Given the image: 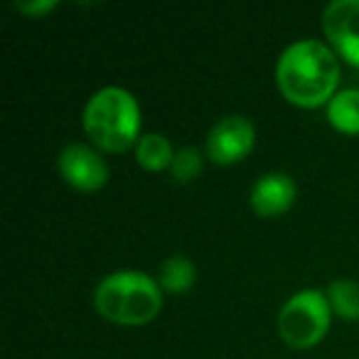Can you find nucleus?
Returning <instances> with one entry per match:
<instances>
[{
  "label": "nucleus",
  "instance_id": "0eeeda50",
  "mask_svg": "<svg viewBox=\"0 0 359 359\" xmlns=\"http://www.w3.org/2000/svg\"><path fill=\"white\" fill-rule=\"evenodd\" d=\"M256 143V128L246 116H224L212 126L207 135V153L215 163H239L251 153Z\"/></svg>",
  "mask_w": 359,
  "mask_h": 359
},
{
  "label": "nucleus",
  "instance_id": "f257e3e1",
  "mask_svg": "<svg viewBox=\"0 0 359 359\" xmlns=\"http://www.w3.org/2000/svg\"><path fill=\"white\" fill-rule=\"evenodd\" d=\"M276 84L295 106L313 109L327 104L339 84L337 55L332 47L313 37L290 42L276 62Z\"/></svg>",
  "mask_w": 359,
  "mask_h": 359
},
{
  "label": "nucleus",
  "instance_id": "1a4fd4ad",
  "mask_svg": "<svg viewBox=\"0 0 359 359\" xmlns=\"http://www.w3.org/2000/svg\"><path fill=\"white\" fill-rule=\"evenodd\" d=\"M327 121L342 133H359V89H342L327 101Z\"/></svg>",
  "mask_w": 359,
  "mask_h": 359
},
{
  "label": "nucleus",
  "instance_id": "7ed1b4c3",
  "mask_svg": "<svg viewBox=\"0 0 359 359\" xmlns=\"http://www.w3.org/2000/svg\"><path fill=\"white\" fill-rule=\"evenodd\" d=\"M81 123L91 140L109 153L128 150L138 143L140 109L135 96L123 86H104L89 96Z\"/></svg>",
  "mask_w": 359,
  "mask_h": 359
},
{
  "label": "nucleus",
  "instance_id": "9b49d317",
  "mask_svg": "<svg viewBox=\"0 0 359 359\" xmlns=\"http://www.w3.org/2000/svg\"><path fill=\"white\" fill-rule=\"evenodd\" d=\"M172 158H175V150L163 133H145V135H140L138 143H135V160H138L145 170L170 168Z\"/></svg>",
  "mask_w": 359,
  "mask_h": 359
},
{
  "label": "nucleus",
  "instance_id": "20e7f679",
  "mask_svg": "<svg viewBox=\"0 0 359 359\" xmlns=\"http://www.w3.org/2000/svg\"><path fill=\"white\" fill-rule=\"evenodd\" d=\"M332 318L327 293L305 288L290 295L278 313V332L290 347L308 349L325 337Z\"/></svg>",
  "mask_w": 359,
  "mask_h": 359
},
{
  "label": "nucleus",
  "instance_id": "39448f33",
  "mask_svg": "<svg viewBox=\"0 0 359 359\" xmlns=\"http://www.w3.org/2000/svg\"><path fill=\"white\" fill-rule=\"evenodd\" d=\"M57 168L62 177L79 192H94L106 185L109 165L86 143H69L57 155Z\"/></svg>",
  "mask_w": 359,
  "mask_h": 359
},
{
  "label": "nucleus",
  "instance_id": "6e6552de",
  "mask_svg": "<svg viewBox=\"0 0 359 359\" xmlns=\"http://www.w3.org/2000/svg\"><path fill=\"white\" fill-rule=\"evenodd\" d=\"M298 187L293 177L285 172H266L251 187V207L261 217H276L283 215L295 202Z\"/></svg>",
  "mask_w": 359,
  "mask_h": 359
},
{
  "label": "nucleus",
  "instance_id": "ddd939ff",
  "mask_svg": "<svg viewBox=\"0 0 359 359\" xmlns=\"http://www.w3.org/2000/svg\"><path fill=\"white\" fill-rule=\"evenodd\" d=\"M202 170V155L197 148H180L175 150V158L170 163V175H172L177 182H190L197 172Z\"/></svg>",
  "mask_w": 359,
  "mask_h": 359
},
{
  "label": "nucleus",
  "instance_id": "4468645a",
  "mask_svg": "<svg viewBox=\"0 0 359 359\" xmlns=\"http://www.w3.org/2000/svg\"><path fill=\"white\" fill-rule=\"evenodd\" d=\"M15 8L20 13H25V15H45V13L55 11L57 3L55 0H22V3L18 0Z\"/></svg>",
  "mask_w": 359,
  "mask_h": 359
},
{
  "label": "nucleus",
  "instance_id": "423d86ee",
  "mask_svg": "<svg viewBox=\"0 0 359 359\" xmlns=\"http://www.w3.org/2000/svg\"><path fill=\"white\" fill-rule=\"evenodd\" d=\"M323 30L344 62L359 69V0H332L323 11Z\"/></svg>",
  "mask_w": 359,
  "mask_h": 359
},
{
  "label": "nucleus",
  "instance_id": "f8f14e48",
  "mask_svg": "<svg viewBox=\"0 0 359 359\" xmlns=\"http://www.w3.org/2000/svg\"><path fill=\"white\" fill-rule=\"evenodd\" d=\"M327 300L334 315L342 320H359V283L357 280L339 278L327 285Z\"/></svg>",
  "mask_w": 359,
  "mask_h": 359
},
{
  "label": "nucleus",
  "instance_id": "9d476101",
  "mask_svg": "<svg viewBox=\"0 0 359 359\" xmlns=\"http://www.w3.org/2000/svg\"><path fill=\"white\" fill-rule=\"evenodd\" d=\"M197 278L195 264H192L187 256H168V259L160 264V273L158 280L168 293H185V290L192 288Z\"/></svg>",
  "mask_w": 359,
  "mask_h": 359
},
{
  "label": "nucleus",
  "instance_id": "f03ea898",
  "mask_svg": "<svg viewBox=\"0 0 359 359\" xmlns=\"http://www.w3.org/2000/svg\"><path fill=\"white\" fill-rule=\"evenodd\" d=\"M94 308L118 325L150 323L163 308V293L155 278L143 271L123 269L104 276L94 290Z\"/></svg>",
  "mask_w": 359,
  "mask_h": 359
}]
</instances>
